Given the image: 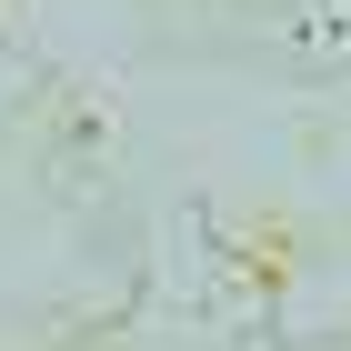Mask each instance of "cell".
Segmentation results:
<instances>
[{
    "label": "cell",
    "mask_w": 351,
    "mask_h": 351,
    "mask_svg": "<svg viewBox=\"0 0 351 351\" xmlns=\"http://www.w3.org/2000/svg\"><path fill=\"white\" fill-rule=\"evenodd\" d=\"M261 10H281L301 51H351V0H261Z\"/></svg>",
    "instance_id": "cell-2"
},
{
    "label": "cell",
    "mask_w": 351,
    "mask_h": 351,
    "mask_svg": "<svg viewBox=\"0 0 351 351\" xmlns=\"http://www.w3.org/2000/svg\"><path fill=\"white\" fill-rule=\"evenodd\" d=\"M51 121H60V141H71V161H110V141H121V90L110 81H60Z\"/></svg>",
    "instance_id": "cell-1"
}]
</instances>
